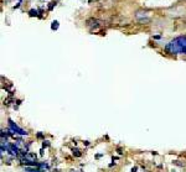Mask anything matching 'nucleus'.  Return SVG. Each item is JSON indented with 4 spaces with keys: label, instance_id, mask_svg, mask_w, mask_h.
<instances>
[{
    "label": "nucleus",
    "instance_id": "nucleus-1",
    "mask_svg": "<svg viewBox=\"0 0 186 172\" xmlns=\"http://www.w3.org/2000/svg\"><path fill=\"white\" fill-rule=\"evenodd\" d=\"M165 51L171 55H186V36H179L171 40L165 45Z\"/></svg>",
    "mask_w": 186,
    "mask_h": 172
},
{
    "label": "nucleus",
    "instance_id": "nucleus-2",
    "mask_svg": "<svg viewBox=\"0 0 186 172\" xmlns=\"http://www.w3.org/2000/svg\"><path fill=\"white\" fill-rule=\"evenodd\" d=\"M8 123H9V129L11 130V131L14 133V134H19V135H25V136H26V135H29V133L26 131V130H24V129H21L20 126H18L16 125V123H14L11 119H8Z\"/></svg>",
    "mask_w": 186,
    "mask_h": 172
},
{
    "label": "nucleus",
    "instance_id": "nucleus-3",
    "mask_svg": "<svg viewBox=\"0 0 186 172\" xmlns=\"http://www.w3.org/2000/svg\"><path fill=\"white\" fill-rule=\"evenodd\" d=\"M135 18L139 20L140 22H148L149 21V16H148V13L147 11H142V10H139V11H137L135 14Z\"/></svg>",
    "mask_w": 186,
    "mask_h": 172
},
{
    "label": "nucleus",
    "instance_id": "nucleus-4",
    "mask_svg": "<svg viewBox=\"0 0 186 172\" xmlns=\"http://www.w3.org/2000/svg\"><path fill=\"white\" fill-rule=\"evenodd\" d=\"M23 157H25L27 161H31V162H35V161H36V155H35V154L26 152L25 155H23Z\"/></svg>",
    "mask_w": 186,
    "mask_h": 172
},
{
    "label": "nucleus",
    "instance_id": "nucleus-5",
    "mask_svg": "<svg viewBox=\"0 0 186 172\" xmlns=\"http://www.w3.org/2000/svg\"><path fill=\"white\" fill-rule=\"evenodd\" d=\"M72 154H73V156H76V157H81L82 156V152L80 149H73L72 150Z\"/></svg>",
    "mask_w": 186,
    "mask_h": 172
},
{
    "label": "nucleus",
    "instance_id": "nucleus-6",
    "mask_svg": "<svg viewBox=\"0 0 186 172\" xmlns=\"http://www.w3.org/2000/svg\"><path fill=\"white\" fill-rule=\"evenodd\" d=\"M25 172H41V170L34 168V167H25Z\"/></svg>",
    "mask_w": 186,
    "mask_h": 172
},
{
    "label": "nucleus",
    "instance_id": "nucleus-7",
    "mask_svg": "<svg viewBox=\"0 0 186 172\" xmlns=\"http://www.w3.org/2000/svg\"><path fill=\"white\" fill-rule=\"evenodd\" d=\"M51 29H52V30H57L58 29V21H54L52 25H51Z\"/></svg>",
    "mask_w": 186,
    "mask_h": 172
},
{
    "label": "nucleus",
    "instance_id": "nucleus-8",
    "mask_svg": "<svg viewBox=\"0 0 186 172\" xmlns=\"http://www.w3.org/2000/svg\"><path fill=\"white\" fill-rule=\"evenodd\" d=\"M50 141L49 140H44V143H42V149H45V147H49L50 146Z\"/></svg>",
    "mask_w": 186,
    "mask_h": 172
},
{
    "label": "nucleus",
    "instance_id": "nucleus-9",
    "mask_svg": "<svg viewBox=\"0 0 186 172\" xmlns=\"http://www.w3.org/2000/svg\"><path fill=\"white\" fill-rule=\"evenodd\" d=\"M29 14H30V16H37V11L36 10H30Z\"/></svg>",
    "mask_w": 186,
    "mask_h": 172
},
{
    "label": "nucleus",
    "instance_id": "nucleus-10",
    "mask_svg": "<svg viewBox=\"0 0 186 172\" xmlns=\"http://www.w3.org/2000/svg\"><path fill=\"white\" fill-rule=\"evenodd\" d=\"M181 161H174V165H176V166H180V167H184L185 164H180Z\"/></svg>",
    "mask_w": 186,
    "mask_h": 172
},
{
    "label": "nucleus",
    "instance_id": "nucleus-11",
    "mask_svg": "<svg viewBox=\"0 0 186 172\" xmlns=\"http://www.w3.org/2000/svg\"><path fill=\"white\" fill-rule=\"evenodd\" d=\"M55 5H56V3H51V5H50V6H49V9H50V10H52V9H54V6H55Z\"/></svg>",
    "mask_w": 186,
    "mask_h": 172
},
{
    "label": "nucleus",
    "instance_id": "nucleus-12",
    "mask_svg": "<svg viewBox=\"0 0 186 172\" xmlns=\"http://www.w3.org/2000/svg\"><path fill=\"white\" fill-rule=\"evenodd\" d=\"M37 138H39V139H42V138H44V134H42V133H37Z\"/></svg>",
    "mask_w": 186,
    "mask_h": 172
},
{
    "label": "nucleus",
    "instance_id": "nucleus-13",
    "mask_svg": "<svg viewBox=\"0 0 186 172\" xmlns=\"http://www.w3.org/2000/svg\"><path fill=\"white\" fill-rule=\"evenodd\" d=\"M117 151H118V154H119V155H122V154H123V150H122L120 147H118V149H117Z\"/></svg>",
    "mask_w": 186,
    "mask_h": 172
},
{
    "label": "nucleus",
    "instance_id": "nucleus-14",
    "mask_svg": "<svg viewBox=\"0 0 186 172\" xmlns=\"http://www.w3.org/2000/svg\"><path fill=\"white\" fill-rule=\"evenodd\" d=\"M137 170H138V167L135 166V167H133V168H132V172H137Z\"/></svg>",
    "mask_w": 186,
    "mask_h": 172
},
{
    "label": "nucleus",
    "instance_id": "nucleus-15",
    "mask_svg": "<svg viewBox=\"0 0 186 172\" xmlns=\"http://www.w3.org/2000/svg\"><path fill=\"white\" fill-rule=\"evenodd\" d=\"M83 145H85V146H88V145H89V141H85Z\"/></svg>",
    "mask_w": 186,
    "mask_h": 172
},
{
    "label": "nucleus",
    "instance_id": "nucleus-16",
    "mask_svg": "<svg viewBox=\"0 0 186 172\" xmlns=\"http://www.w3.org/2000/svg\"><path fill=\"white\" fill-rule=\"evenodd\" d=\"M102 156H103V154H98V155L96 156V157H97V159H99V157H102Z\"/></svg>",
    "mask_w": 186,
    "mask_h": 172
},
{
    "label": "nucleus",
    "instance_id": "nucleus-17",
    "mask_svg": "<svg viewBox=\"0 0 186 172\" xmlns=\"http://www.w3.org/2000/svg\"><path fill=\"white\" fill-rule=\"evenodd\" d=\"M70 172H82V171H76V170H70Z\"/></svg>",
    "mask_w": 186,
    "mask_h": 172
}]
</instances>
